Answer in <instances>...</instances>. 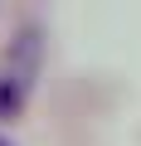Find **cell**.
<instances>
[{
	"label": "cell",
	"mask_w": 141,
	"mask_h": 146,
	"mask_svg": "<svg viewBox=\"0 0 141 146\" xmlns=\"http://www.w3.org/2000/svg\"><path fill=\"white\" fill-rule=\"evenodd\" d=\"M39 58H44V39H39V25H24L20 39H10V54H5V78L20 83L24 93L34 88L39 78Z\"/></svg>",
	"instance_id": "obj_1"
},
{
	"label": "cell",
	"mask_w": 141,
	"mask_h": 146,
	"mask_svg": "<svg viewBox=\"0 0 141 146\" xmlns=\"http://www.w3.org/2000/svg\"><path fill=\"white\" fill-rule=\"evenodd\" d=\"M24 98H29V93H24L20 83H10V78H0V117H5V122L24 112Z\"/></svg>",
	"instance_id": "obj_2"
},
{
	"label": "cell",
	"mask_w": 141,
	"mask_h": 146,
	"mask_svg": "<svg viewBox=\"0 0 141 146\" xmlns=\"http://www.w3.org/2000/svg\"><path fill=\"white\" fill-rule=\"evenodd\" d=\"M0 146H10V141H5V136H0Z\"/></svg>",
	"instance_id": "obj_3"
}]
</instances>
